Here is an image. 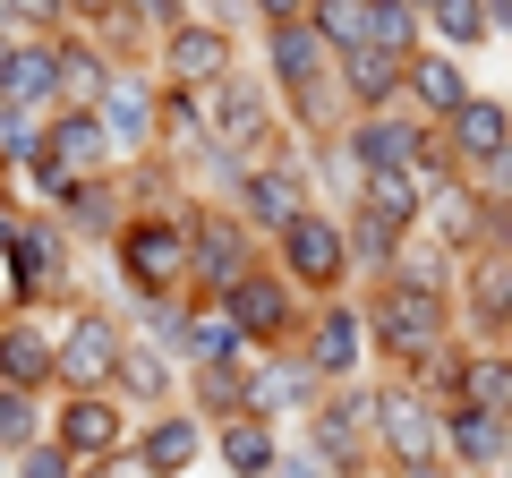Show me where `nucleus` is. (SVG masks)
Segmentation results:
<instances>
[{
  "instance_id": "nucleus-1",
  "label": "nucleus",
  "mask_w": 512,
  "mask_h": 478,
  "mask_svg": "<svg viewBox=\"0 0 512 478\" xmlns=\"http://www.w3.org/2000/svg\"><path fill=\"white\" fill-rule=\"evenodd\" d=\"M367 342H376L384 376H410V385H436V368L461 350V291H419V282L384 274L367 282Z\"/></svg>"
},
{
  "instance_id": "nucleus-2",
  "label": "nucleus",
  "mask_w": 512,
  "mask_h": 478,
  "mask_svg": "<svg viewBox=\"0 0 512 478\" xmlns=\"http://www.w3.org/2000/svg\"><path fill=\"white\" fill-rule=\"evenodd\" d=\"M0 299L9 308H43V316H69L77 308V231L52 214V205H26L18 239H9V265H0ZM0 308V316H9Z\"/></svg>"
},
{
  "instance_id": "nucleus-3",
  "label": "nucleus",
  "mask_w": 512,
  "mask_h": 478,
  "mask_svg": "<svg viewBox=\"0 0 512 478\" xmlns=\"http://www.w3.org/2000/svg\"><path fill=\"white\" fill-rule=\"evenodd\" d=\"M188 205H137V214L120 222V239H111V274L128 282V299H171L188 291V257H197V222H188Z\"/></svg>"
},
{
  "instance_id": "nucleus-4",
  "label": "nucleus",
  "mask_w": 512,
  "mask_h": 478,
  "mask_svg": "<svg viewBox=\"0 0 512 478\" xmlns=\"http://www.w3.org/2000/svg\"><path fill=\"white\" fill-rule=\"evenodd\" d=\"M188 222H197V257H188V299H222L239 274H256V265L274 257L265 239L248 231V214H239L231 197H197L188 205Z\"/></svg>"
},
{
  "instance_id": "nucleus-5",
  "label": "nucleus",
  "mask_w": 512,
  "mask_h": 478,
  "mask_svg": "<svg viewBox=\"0 0 512 478\" xmlns=\"http://www.w3.org/2000/svg\"><path fill=\"white\" fill-rule=\"evenodd\" d=\"M376 461L384 470H419V461H453L444 453V393L384 376L376 385Z\"/></svg>"
},
{
  "instance_id": "nucleus-6",
  "label": "nucleus",
  "mask_w": 512,
  "mask_h": 478,
  "mask_svg": "<svg viewBox=\"0 0 512 478\" xmlns=\"http://www.w3.org/2000/svg\"><path fill=\"white\" fill-rule=\"evenodd\" d=\"M222 308L239 316V333H248V350H291V342H308V316H316V299L299 291V282L282 274L274 257H265L256 274H239L231 291H222Z\"/></svg>"
},
{
  "instance_id": "nucleus-7",
  "label": "nucleus",
  "mask_w": 512,
  "mask_h": 478,
  "mask_svg": "<svg viewBox=\"0 0 512 478\" xmlns=\"http://www.w3.org/2000/svg\"><path fill=\"white\" fill-rule=\"evenodd\" d=\"M231 205L248 214V231L274 248V239L316 205V163H308V146H282V154H265V163H248V171H239V188H231Z\"/></svg>"
},
{
  "instance_id": "nucleus-8",
  "label": "nucleus",
  "mask_w": 512,
  "mask_h": 478,
  "mask_svg": "<svg viewBox=\"0 0 512 478\" xmlns=\"http://www.w3.org/2000/svg\"><path fill=\"white\" fill-rule=\"evenodd\" d=\"M274 265L299 282L308 299H342L350 282H359V257H350V222L325 214V205H308V214L291 222V231L274 239Z\"/></svg>"
},
{
  "instance_id": "nucleus-9",
  "label": "nucleus",
  "mask_w": 512,
  "mask_h": 478,
  "mask_svg": "<svg viewBox=\"0 0 512 478\" xmlns=\"http://www.w3.org/2000/svg\"><path fill=\"white\" fill-rule=\"evenodd\" d=\"M128 316L103 308V299H77L69 316H60V393H111V376H120L128 359Z\"/></svg>"
},
{
  "instance_id": "nucleus-10",
  "label": "nucleus",
  "mask_w": 512,
  "mask_h": 478,
  "mask_svg": "<svg viewBox=\"0 0 512 478\" xmlns=\"http://www.w3.org/2000/svg\"><path fill=\"white\" fill-rule=\"evenodd\" d=\"M154 77H163L171 94H214L222 77H239L231 18H180L163 43H154Z\"/></svg>"
},
{
  "instance_id": "nucleus-11",
  "label": "nucleus",
  "mask_w": 512,
  "mask_h": 478,
  "mask_svg": "<svg viewBox=\"0 0 512 478\" xmlns=\"http://www.w3.org/2000/svg\"><path fill=\"white\" fill-rule=\"evenodd\" d=\"M308 444L333 461V478H376V385H333L308 410Z\"/></svg>"
},
{
  "instance_id": "nucleus-12",
  "label": "nucleus",
  "mask_w": 512,
  "mask_h": 478,
  "mask_svg": "<svg viewBox=\"0 0 512 478\" xmlns=\"http://www.w3.org/2000/svg\"><path fill=\"white\" fill-rule=\"evenodd\" d=\"M52 436L69 444L86 470H103V461H120L128 444H137V410H128L120 393H52Z\"/></svg>"
},
{
  "instance_id": "nucleus-13",
  "label": "nucleus",
  "mask_w": 512,
  "mask_h": 478,
  "mask_svg": "<svg viewBox=\"0 0 512 478\" xmlns=\"http://www.w3.org/2000/svg\"><path fill=\"white\" fill-rule=\"evenodd\" d=\"M316 359V376L325 385H359L367 376V299L359 291H342V299H316V316H308V342H299Z\"/></svg>"
},
{
  "instance_id": "nucleus-14",
  "label": "nucleus",
  "mask_w": 512,
  "mask_h": 478,
  "mask_svg": "<svg viewBox=\"0 0 512 478\" xmlns=\"http://www.w3.org/2000/svg\"><path fill=\"white\" fill-rule=\"evenodd\" d=\"M103 120H111V137H120V154L163 146V77H154V60H120V69H111Z\"/></svg>"
},
{
  "instance_id": "nucleus-15",
  "label": "nucleus",
  "mask_w": 512,
  "mask_h": 478,
  "mask_svg": "<svg viewBox=\"0 0 512 478\" xmlns=\"http://www.w3.org/2000/svg\"><path fill=\"white\" fill-rule=\"evenodd\" d=\"M128 453L146 461L154 478H180V470H197L205 453H214V419H205L197 402H171V410H146L137 419V444Z\"/></svg>"
},
{
  "instance_id": "nucleus-16",
  "label": "nucleus",
  "mask_w": 512,
  "mask_h": 478,
  "mask_svg": "<svg viewBox=\"0 0 512 478\" xmlns=\"http://www.w3.org/2000/svg\"><path fill=\"white\" fill-rule=\"evenodd\" d=\"M427 393L470 402V410H504V419H512V342H461L453 359L436 368V385H427Z\"/></svg>"
},
{
  "instance_id": "nucleus-17",
  "label": "nucleus",
  "mask_w": 512,
  "mask_h": 478,
  "mask_svg": "<svg viewBox=\"0 0 512 478\" xmlns=\"http://www.w3.org/2000/svg\"><path fill=\"white\" fill-rule=\"evenodd\" d=\"M0 376L9 385H35V393H60V325L43 308L0 316Z\"/></svg>"
},
{
  "instance_id": "nucleus-18",
  "label": "nucleus",
  "mask_w": 512,
  "mask_h": 478,
  "mask_svg": "<svg viewBox=\"0 0 512 478\" xmlns=\"http://www.w3.org/2000/svg\"><path fill=\"white\" fill-rule=\"evenodd\" d=\"M444 154H453L461 180H470V171H487L495 154H512V94H487V86H478L470 103L444 120Z\"/></svg>"
},
{
  "instance_id": "nucleus-19",
  "label": "nucleus",
  "mask_w": 512,
  "mask_h": 478,
  "mask_svg": "<svg viewBox=\"0 0 512 478\" xmlns=\"http://www.w3.org/2000/svg\"><path fill=\"white\" fill-rule=\"evenodd\" d=\"M52 163L77 171V180H103V171L128 163L120 137H111V120H103V103H60L52 111Z\"/></svg>"
},
{
  "instance_id": "nucleus-20",
  "label": "nucleus",
  "mask_w": 512,
  "mask_h": 478,
  "mask_svg": "<svg viewBox=\"0 0 512 478\" xmlns=\"http://www.w3.org/2000/svg\"><path fill=\"white\" fill-rule=\"evenodd\" d=\"M325 376H316V359L308 350H256V419H308L316 402H325Z\"/></svg>"
},
{
  "instance_id": "nucleus-21",
  "label": "nucleus",
  "mask_w": 512,
  "mask_h": 478,
  "mask_svg": "<svg viewBox=\"0 0 512 478\" xmlns=\"http://www.w3.org/2000/svg\"><path fill=\"white\" fill-rule=\"evenodd\" d=\"M444 453H453L470 478H504L512 470V419H504V410L444 402Z\"/></svg>"
},
{
  "instance_id": "nucleus-22",
  "label": "nucleus",
  "mask_w": 512,
  "mask_h": 478,
  "mask_svg": "<svg viewBox=\"0 0 512 478\" xmlns=\"http://www.w3.org/2000/svg\"><path fill=\"white\" fill-rule=\"evenodd\" d=\"M470 94H478L470 86V52H453V43H436V35L410 52V111H419V120H453Z\"/></svg>"
},
{
  "instance_id": "nucleus-23",
  "label": "nucleus",
  "mask_w": 512,
  "mask_h": 478,
  "mask_svg": "<svg viewBox=\"0 0 512 478\" xmlns=\"http://www.w3.org/2000/svg\"><path fill=\"white\" fill-rule=\"evenodd\" d=\"M461 316H470V342H512V257L478 248L461 265Z\"/></svg>"
},
{
  "instance_id": "nucleus-24",
  "label": "nucleus",
  "mask_w": 512,
  "mask_h": 478,
  "mask_svg": "<svg viewBox=\"0 0 512 478\" xmlns=\"http://www.w3.org/2000/svg\"><path fill=\"white\" fill-rule=\"evenodd\" d=\"M427 197H436V180H427V171H359L350 214L393 222V231H427Z\"/></svg>"
},
{
  "instance_id": "nucleus-25",
  "label": "nucleus",
  "mask_w": 512,
  "mask_h": 478,
  "mask_svg": "<svg viewBox=\"0 0 512 478\" xmlns=\"http://www.w3.org/2000/svg\"><path fill=\"white\" fill-rule=\"evenodd\" d=\"M0 103H18V111H60V35H18V43H9Z\"/></svg>"
},
{
  "instance_id": "nucleus-26",
  "label": "nucleus",
  "mask_w": 512,
  "mask_h": 478,
  "mask_svg": "<svg viewBox=\"0 0 512 478\" xmlns=\"http://www.w3.org/2000/svg\"><path fill=\"white\" fill-rule=\"evenodd\" d=\"M180 393L222 427V419H239V410H256V359H188Z\"/></svg>"
},
{
  "instance_id": "nucleus-27",
  "label": "nucleus",
  "mask_w": 512,
  "mask_h": 478,
  "mask_svg": "<svg viewBox=\"0 0 512 478\" xmlns=\"http://www.w3.org/2000/svg\"><path fill=\"white\" fill-rule=\"evenodd\" d=\"M342 94H350V111H393V103H410V52H384V43L342 52Z\"/></svg>"
},
{
  "instance_id": "nucleus-28",
  "label": "nucleus",
  "mask_w": 512,
  "mask_h": 478,
  "mask_svg": "<svg viewBox=\"0 0 512 478\" xmlns=\"http://www.w3.org/2000/svg\"><path fill=\"white\" fill-rule=\"evenodd\" d=\"M214 461L231 478H274L282 461V419H256V410H239V419L214 427Z\"/></svg>"
},
{
  "instance_id": "nucleus-29",
  "label": "nucleus",
  "mask_w": 512,
  "mask_h": 478,
  "mask_svg": "<svg viewBox=\"0 0 512 478\" xmlns=\"http://www.w3.org/2000/svg\"><path fill=\"white\" fill-rule=\"evenodd\" d=\"M52 214L69 222L77 239H120V222L137 214V205H128V180H120V171H103V180H77L69 205H52Z\"/></svg>"
},
{
  "instance_id": "nucleus-30",
  "label": "nucleus",
  "mask_w": 512,
  "mask_h": 478,
  "mask_svg": "<svg viewBox=\"0 0 512 478\" xmlns=\"http://www.w3.org/2000/svg\"><path fill=\"white\" fill-rule=\"evenodd\" d=\"M111 69H120V52H111L103 35H86V26H60V103H103Z\"/></svg>"
},
{
  "instance_id": "nucleus-31",
  "label": "nucleus",
  "mask_w": 512,
  "mask_h": 478,
  "mask_svg": "<svg viewBox=\"0 0 512 478\" xmlns=\"http://www.w3.org/2000/svg\"><path fill=\"white\" fill-rule=\"evenodd\" d=\"M171 368H180V359H171L163 342H146V333H137V342H128V359H120V376H111V393H120L137 419H146V410H171Z\"/></svg>"
},
{
  "instance_id": "nucleus-32",
  "label": "nucleus",
  "mask_w": 512,
  "mask_h": 478,
  "mask_svg": "<svg viewBox=\"0 0 512 478\" xmlns=\"http://www.w3.org/2000/svg\"><path fill=\"white\" fill-rule=\"evenodd\" d=\"M43 436H52V393L0 376V461H18L26 444H43Z\"/></svg>"
},
{
  "instance_id": "nucleus-33",
  "label": "nucleus",
  "mask_w": 512,
  "mask_h": 478,
  "mask_svg": "<svg viewBox=\"0 0 512 478\" xmlns=\"http://www.w3.org/2000/svg\"><path fill=\"white\" fill-rule=\"evenodd\" d=\"M308 26L333 52H367L376 43V0H308Z\"/></svg>"
},
{
  "instance_id": "nucleus-34",
  "label": "nucleus",
  "mask_w": 512,
  "mask_h": 478,
  "mask_svg": "<svg viewBox=\"0 0 512 478\" xmlns=\"http://www.w3.org/2000/svg\"><path fill=\"white\" fill-rule=\"evenodd\" d=\"M427 35L453 43V52H478V43H495V18H487V0H436L427 9Z\"/></svg>"
},
{
  "instance_id": "nucleus-35",
  "label": "nucleus",
  "mask_w": 512,
  "mask_h": 478,
  "mask_svg": "<svg viewBox=\"0 0 512 478\" xmlns=\"http://www.w3.org/2000/svg\"><path fill=\"white\" fill-rule=\"evenodd\" d=\"M376 43L384 52H419L427 43V9L419 0H376Z\"/></svg>"
},
{
  "instance_id": "nucleus-36",
  "label": "nucleus",
  "mask_w": 512,
  "mask_h": 478,
  "mask_svg": "<svg viewBox=\"0 0 512 478\" xmlns=\"http://www.w3.org/2000/svg\"><path fill=\"white\" fill-rule=\"evenodd\" d=\"M9 478H86V461H77L60 436H43V444H26V453L9 461Z\"/></svg>"
},
{
  "instance_id": "nucleus-37",
  "label": "nucleus",
  "mask_w": 512,
  "mask_h": 478,
  "mask_svg": "<svg viewBox=\"0 0 512 478\" xmlns=\"http://www.w3.org/2000/svg\"><path fill=\"white\" fill-rule=\"evenodd\" d=\"M0 26L9 35H60L69 26V0H0Z\"/></svg>"
},
{
  "instance_id": "nucleus-38",
  "label": "nucleus",
  "mask_w": 512,
  "mask_h": 478,
  "mask_svg": "<svg viewBox=\"0 0 512 478\" xmlns=\"http://www.w3.org/2000/svg\"><path fill=\"white\" fill-rule=\"evenodd\" d=\"M128 18H137V26H146L154 43H163L171 26H180V18H197V9H188V0H128Z\"/></svg>"
},
{
  "instance_id": "nucleus-39",
  "label": "nucleus",
  "mask_w": 512,
  "mask_h": 478,
  "mask_svg": "<svg viewBox=\"0 0 512 478\" xmlns=\"http://www.w3.org/2000/svg\"><path fill=\"white\" fill-rule=\"evenodd\" d=\"M274 478H333V461L316 453L308 436H299V444H282V461H274Z\"/></svg>"
},
{
  "instance_id": "nucleus-40",
  "label": "nucleus",
  "mask_w": 512,
  "mask_h": 478,
  "mask_svg": "<svg viewBox=\"0 0 512 478\" xmlns=\"http://www.w3.org/2000/svg\"><path fill=\"white\" fill-rule=\"evenodd\" d=\"M128 0H69V26H86V35H103L111 18H120Z\"/></svg>"
},
{
  "instance_id": "nucleus-41",
  "label": "nucleus",
  "mask_w": 512,
  "mask_h": 478,
  "mask_svg": "<svg viewBox=\"0 0 512 478\" xmlns=\"http://www.w3.org/2000/svg\"><path fill=\"white\" fill-rule=\"evenodd\" d=\"M487 248L512 257V197H487Z\"/></svg>"
},
{
  "instance_id": "nucleus-42",
  "label": "nucleus",
  "mask_w": 512,
  "mask_h": 478,
  "mask_svg": "<svg viewBox=\"0 0 512 478\" xmlns=\"http://www.w3.org/2000/svg\"><path fill=\"white\" fill-rule=\"evenodd\" d=\"M256 18H265V26H282V18H308V0H256Z\"/></svg>"
},
{
  "instance_id": "nucleus-43",
  "label": "nucleus",
  "mask_w": 512,
  "mask_h": 478,
  "mask_svg": "<svg viewBox=\"0 0 512 478\" xmlns=\"http://www.w3.org/2000/svg\"><path fill=\"white\" fill-rule=\"evenodd\" d=\"M86 478H154V470H146L137 453H120V461H103V470H86Z\"/></svg>"
},
{
  "instance_id": "nucleus-44",
  "label": "nucleus",
  "mask_w": 512,
  "mask_h": 478,
  "mask_svg": "<svg viewBox=\"0 0 512 478\" xmlns=\"http://www.w3.org/2000/svg\"><path fill=\"white\" fill-rule=\"evenodd\" d=\"M9 43H18V35H9V26H0V77H9Z\"/></svg>"
},
{
  "instance_id": "nucleus-45",
  "label": "nucleus",
  "mask_w": 512,
  "mask_h": 478,
  "mask_svg": "<svg viewBox=\"0 0 512 478\" xmlns=\"http://www.w3.org/2000/svg\"><path fill=\"white\" fill-rule=\"evenodd\" d=\"M419 9H436V0H419Z\"/></svg>"
},
{
  "instance_id": "nucleus-46",
  "label": "nucleus",
  "mask_w": 512,
  "mask_h": 478,
  "mask_svg": "<svg viewBox=\"0 0 512 478\" xmlns=\"http://www.w3.org/2000/svg\"><path fill=\"white\" fill-rule=\"evenodd\" d=\"M384 478H393V470H384Z\"/></svg>"
}]
</instances>
